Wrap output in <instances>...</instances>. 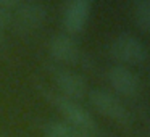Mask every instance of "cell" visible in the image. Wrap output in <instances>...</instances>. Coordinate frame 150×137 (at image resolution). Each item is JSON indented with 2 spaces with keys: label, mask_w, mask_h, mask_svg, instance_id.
Masks as SVG:
<instances>
[{
  "label": "cell",
  "mask_w": 150,
  "mask_h": 137,
  "mask_svg": "<svg viewBox=\"0 0 150 137\" xmlns=\"http://www.w3.org/2000/svg\"><path fill=\"white\" fill-rule=\"evenodd\" d=\"M40 90L45 95L47 100L60 111V114L65 118L66 123L73 124L76 127H81V129L91 132L92 136L97 132V123H95V119L79 102L66 98L63 95L57 94L55 90H50V89H45V87H40Z\"/></svg>",
  "instance_id": "6da1fadb"
},
{
  "label": "cell",
  "mask_w": 150,
  "mask_h": 137,
  "mask_svg": "<svg viewBox=\"0 0 150 137\" xmlns=\"http://www.w3.org/2000/svg\"><path fill=\"white\" fill-rule=\"evenodd\" d=\"M110 55L116 65L129 68V65H140L147 58V49L137 36L131 32H121L111 40Z\"/></svg>",
  "instance_id": "7a4b0ae2"
},
{
  "label": "cell",
  "mask_w": 150,
  "mask_h": 137,
  "mask_svg": "<svg viewBox=\"0 0 150 137\" xmlns=\"http://www.w3.org/2000/svg\"><path fill=\"white\" fill-rule=\"evenodd\" d=\"M87 94H89V100H91L92 107L100 114H103V116L110 118L111 121L120 123V124L129 123L131 119L129 111L115 94L105 90V89H92Z\"/></svg>",
  "instance_id": "3957f363"
},
{
  "label": "cell",
  "mask_w": 150,
  "mask_h": 137,
  "mask_svg": "<svg viewBox=\"0 0 150 137\" xmlns=\"http://www.w3.org/2000/svg\"><path fill=\"white\" fill-rule=\"evenodd\" d=\"M52 79L58 89L57 94L63 95L66 98H71V100H82L89 92L84 76H81L79 73L73 71L69 68H65V66L52 68Z\"/></svg>",
  "instance_id": "277c9868"
},
{
  "label": "cell",
  "mask_w": 150,
  "mask_h": 137,
  "mask_svg": "<svg viewBox=\"0 0 150 137\" xmlns=\"http://www.w3.org/2000/svg\"><path fill=\"white\" fill-rule=\"evenodd\" d=\"M92 4L87 0H71L63 5L62 10V26L65 34L74 36L86 29L91 18Z\"/></svg>",
  "instance_id": "5b68a950"
},
{
  "label": "cell",
  "mask_w": 150,
  "mask_h": 137,
  "mask_svg": "<svg viewBox=\"0 0 150 137\" xmlns=\"http://www.w3.org/2000/svg\"><path fill=\"white\" fill-rule=\"evenodd\" d=\"M47 18L45 5L37 2H16L11 10V23L20 31H34L44 24Z\"/></svg>",
  "instance_id": "8992f818"
},
{
  "label": "cell",
  "mask_w": 150,
  "mask_h": 137,
  "mask_svg": "<svg viewBox=\"0 0 150 137\" xmlns=\"http://www.w3.org/2000/svg\"><path fill=\"white\" fill-rule=\"evenodd\" d=\"M107 79L110 82L111 89L116 94L124 95V97H132L140 89L139 76L127 66L113 65L107 73Z\"/></svg>",
  "instance_id": "52a82bcc"
},
{
  "label": "cell",
  "mask_w": 150,
  "mask_h": 137,
  "mask_svg": "<svg viewBox=\"0 0 150 137\" xmlns=\"http://www.w3.org/2000/svg\"><path fill=\"white\" fill-rule=\"evenodd\" d=\"M49 55L63 65H74L81 58V49L71 36L65 32L55 34L49 42Z\"/></svg>",
  "instance_id": "ba28073f"
},
{
  "label": "cell",
  "mask_w": 150,
  "mask_h": 137,
  "mask_svg": "<svg viewBox=\"0 0 150 137\" xmlns=\"http://www.w3.org/2000/svg\"><path fill=\"white\" fill-rule=\"evenodd\" d=\"M44 137H92V134L66 121H50L44 126Z\"/></svg>",
  "instance_id": "9c48e42d"
},
{
  "label": "cell",
  "mask_w": 150,
  "mask_h": 137,
  "mask_svg": "<svg viewBox=\"0 0 150 137\" xmlns=\"http://www.w3.org/2000/svg\"><path fill=\"white\" fill-rule=\"evenodd\" d=\"M132 18L136 26L144 32H150V0H139L132 4Z\"/></svg>",
  "instance_id": "30bf717a"
},
{
  "label": "cell",
  "mask_w": 150,
  "mask_h": 137,
  "mask_svg": "<svg viewBox=\"0 0 150 137\" xmlns=\"http://www.w3.org/2000/svg\"><path fill=\"white\" fill-rule=\"evenodd\" d=\"M16 5V0H0V29L11 24V10Z\"/></svg>",
  "instance_id": "8fae6325"
},
{
  "label": "cell",
  "mask_w": 150,
  "mask_h": 137,
  "mask_svg": "<svg viewBox=\"0 0 150 137\" xmlns=\"http://www.w3.org/2000/svg\"><path fill=\"white\" fill-rule=\"evenodd\" d=\"M0 44H2V29H0Z\"/></svg>",
  "instance_id": "7c38bea8"
}]
</instances>
